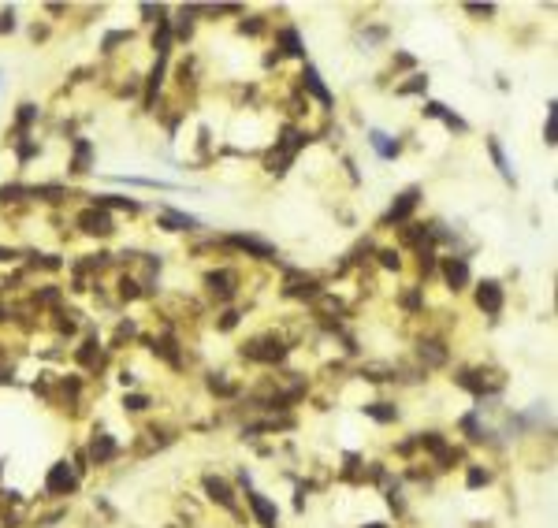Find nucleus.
I'll list each match as a JSON object with an SVG mask.
<instances>
[{"label": "nucleus", "instance_id": "obj_1", "mask_svg": "<svg viewBox=\"0 0 558 528\" xmlns=\"http://www.w3.org/2000/svg\"><path fill=\"white\" fill-rule=\"evenodd\" d=\"M291 353V346H287L283 339L276 335V331H264V335H253L250 342L242 346V358H250L257 365H279Z\"/></svg>", "mask_w": 558, "mask_h": 528}, {"label": "nucleus", "instance_id": "obj_2", "mask_svg": "<svg viewBox=\"0 0 558 528\" xmlns=\"http://www.w3.org/2000/svg\"><path fill=\"white\" fill-rule=\"evenodd\" d=\"M239 287H242V275L234 268H212V272H205V290L216 301H231L239 294Z\"/></svg>", "mask_w": 558, "mask_h": 528}, {"label": "nucleus", "instance_id": "obj_3", "mask_svg": "<svg viewBox=\"0 0 558 528\" xmlns=\"http://www.w3.org/2000/svg\"><path fill=\"white\" fill-rule=\"evenodd\" d=\"M74 223L86 231V234H93V239H109V234L115 231V220H112V212L109 209H97V205H90V209H82L79 216H74Z\"/></svg>", "mask_w": 558, "mask_h": 528}, {"label": "nucleus", "instance_id": "obj_4", "mask_svg": "<svg viewBox=\"0 0 558 528\" xmlns=\"http://www.w3.org/2000/svg\"><path fill=\"white\" fill-rule=\"evenodd\" d=\"M74 488H79V472H74L71 461H56V465L49 469L45 477V491L49 495H71Z\"/></svg>", "mask_w": 558, "mask_h": 528}, {"label": "nucleus", "instance_id": "obj_5", "mask_svg": "<svg viewBox=\"0 0 558 528\" xmlns=\"http://www.w3.org/2000/svg\"><path fill=\"white\" fill-rule=\"evenodd\" d=\"M417 201H421V186L402 190V193H399V201H391V209L383 212L380 227H391V223H406V220H410V212L417 209Z\"/></svg>", "mask_w": 558, "mask_h": 528}, {"label": "nucleus", "instance_id": "obj_6", "mask_svg": "<svg viewBox=\"0 0 558 528\" xmlns=\"http://www.w3.org/2000/svg\"><path fill=\"white\" fill-rule=\"evenodd\" d=\"M439 272H443V283L454 290V294H458V290H465L469 279H473L465 257H443V261H439Z\"/></svg>", "mask_w": 558, "mask_h": 528}, {"label": "nucleus", "instance_id": "obj_7", "mask_svg": "<svg viewBox=\"0 0 558 528\" xmlns=\"http://www.w3.org/2000/svg\"><path fill=\"white\" fill-rule=\"evenodd\" d=\"M228 246H231V250H239V253H250L253 261H276V246L253 239V234H231Z\"/></svg>", "mask_w": 558, "mask_h": 528}, {"label": "nucleus", "instance_id": "obj_8", "mask_svg": "<svg viewBox=\"0 0 558 528\" xmlns=\"http://www.w3.org/2000/svg\"><path fill=\"white\" fill-rule=\"evenodd\" d=\"M246 502H250V510H253V517H257V525H261V528H279V510H276L272 499H264L261 491H250V495H246Z\"/></svg>", "mask_w": 558, "mask_h": 528}, {"label": "nucleus", "instance_id": "obj_9", "mask_svg": "<svg viewBox=\"0 0 558 528\" xmlns=\"http://www.w3.org/2000/svg\"><path fill=\"white\" fill-rule=\"evenodd\" d=\"M201 483H205V491H209V499H212V502H220L228 513L239 517V502H234V491H231V483H228V480H223V477H205Z\"/></svg>", "mask_w": 558, "mask_h": 528}, {"label": "nucleus", "instance_id": "obj_10", "mask_svg": "<svg viewBox=\"0 0 558 528\" xmlns=\"http://www.w3.org/2000/svg\"><path fill=\"white\" fill-rule=\"evenodd\" d=\"M477 309L488 312V317L502 312V287L495 283V279H484V283H477Z\"/></svg>", "mask_w": 558, "mask_h": 528}, {"label": "nucleus", "instance_id": "obj_11", "mask_svg": "<svg viewBox=\"0 0 558 528\" xmlns=\"http://www.w3.org/2000/svg\"><path fill=\"white\" fill-rule=\"evenodd\" d=\"M283 294H287V298H309V301H313L317 294H324V290H320V283H317L313 275L291 272V275H287V283H283Z\"/></svg>", "mask_w": 558, "mask_h": 528}, {"label": "nucleus", "instance_id": "obj_12", "mask_svg": "<svg viewBox=\"0 0 558 528\" xmlns=\"http://www.w3.org/2000/svg\"><path fill=\"white\" fill-rule=\"evenodd\" d=\"M417 358H421L424 369H439V365H447V342L443 339H421V346H417Z\"/></svg>", "mask_w": 558, "mask_h": 528}, {"label": "nucleus", "instance_id": "obj_13", "mask_svg": "<svg viewBox=\"0 0 558 528\" xmlns=\"http://www.w3.org/2000/svg\"><path fill=\"white\" fill-rule=\"evenodd\" d=\"M115 454H120V443L109 435V432H101V435H93V443H90V458H93V465H112Z\"/></svg>", "mask_w": 558, "mask_h": 528}, {"label": "nucleus", "instance_id": "obj_14", "mask_svg": "<svg viewBox=\"0 0 558 528\" xmlns=\"http://www.w3.org/2000/svg\"><path fill=\"white\" fill-rule=\"evenodd\" d=\"M302 90H305V93H313L317 101L324 104V109H331V104H335V97L328 93V86H324V82H320L317 67H309V63H305V71H302Z\"/></svg>", "mask_w": 558, "mask_h": 528}, {"label": "nucleus", "instance_id": "obj_15", "mask_svg": "<svg viewBox=\"0 0 558 528\" xmlns=\"http://www.w3.org/2000/svg\"><path fill=\"white\" fill-rule=\"evenodd\" d=\"M157 227H164V231H198V216H186V212L164 209V212L157 216Z\"/></svg>", "mask_w": 558, "mask_h": 528}, {"label": "nucleus", "instance_id": "obj_16", "mask_svg": "<svg viewBox=\"0 0 558 528\" xmlns=\"http://www.w3.org/2000/svg\"><path fill=\"white\" fill-rule=\"evenodd\" d=\"M276 49H279V56H305V45H302V38H298L294 26L279 30V34H276Z\"/></svg>", "mask_w": 558, "mask_h": 528}, {"label": "nucleus", "instance_id": "obj_17", "mask_svg": "<svg viewBox=\"0 0 558 528\" xmlns=\"http://www.w3.org/2000/svg\"><path fill=\"white\" fill-rule=\"evenodd\" d=\"M90 160H93V142H90V138H74L71 171H74V175H86V171H90Z\"/></svg>", "mask_w": 558, "mask_h": 528}, {"label": "nucleus", "instance_id": "obj_18", "mask_svg": "<svg viewBox=\"0 0 558 528\" xmlns=\"http://www.w3.org/2000/svg\"><path fill=\"white\" fill-rule=\"evenodd\" d=\"M153 353L157 358H164L171 369H182V353H179V342L171 339V335H164V339H153Z\"/></svg>", "mask_w": 558, "mask_h": 528}, {"label": "nucleus", "instance_id": "obj_19", "mask_svg": "<svg viewBox=\"0 0 558 528\" xmlns=\"http://www.w3.org/2000/svg\"><path fill=\"white\" fill-rule=\"evenodd\" d=\"M93 205H97V209H127V212H138V209H142L134 198H120V193H97Z\"/></svg>", "mask_w": 558, "mask_h": 528}, {"label": "nucleus", "instance_id": "obj_20", "mask_svg": "<svg viewBox=\"0 0 558 528\" xmlns=\"http://www.w3.org/2000/svg\"><path fill=\"white\" fill-rule=\"evenodd\" d=\"M369 145L376 149L383 160H394V157H399V142H391V134H383V131H372V134H369Z\"/></svg>", "mask_w": 558, "mask_h": 528}, {"label": "nucleus", "instance_id": "obj_21", "mask_svg": "<svg viewBox=\"0 0 558 528\" xmlns=\"http://www.w3.org/2000/svg\"><path fill=\"white\" fill-rule=\"evenodd\" d=\"M488 153H491V160H495L499 175L507 179V182H513V168H510V160H507V153H502V145L495 142V138H488Z\"/></svg>", "mask_w": 558, "mask_h": 528}, {"label": "nucleus", "instance_id": "obj_22", "mask_svg": "<svg viewBox=\"0 0 558 528\" xmlns=\"http://www.w3.org/2000/svg\"><path fill=\"white\" fill-rule=\"evenodd\" d=\"M365 413H369L372 420H380V424H391V420H399V409H394L391 402H369V406H365Z\"/></svg>", "mask_w": 558, "mask_h": 528}, {"label": "nucleus", "instance_id": "obj_23", "mask_svg": "<svg viewBox=\"0 0 558 528\" xmlns=\"http://www.w3.org/2000/svg\"><path fill=\"white\" fill-rule=\"evenodd\" d=\"M194 15H198V8H182V12H179V23H175V41H186L190 34H194Z\"/></svg>", "mask_w": 558, "mask_h": 528}, {"label": "nucleus", "instance_id": "obj_24", "mask_svg": "<svg viewBox=\"0 0 558 528\" xmlns=\"http://www.w3.org/2000/svg\"><path fill=\"white\" fill-rule=\"evenodd\" d=\"M209 391L220 394V398H231L234 391H239V387L228 380V372H212V376H209Z\"/></svg>", "mask_w": 558, "mask_h": 528}, {"label": "nucleus", "instance_id": "obj_25", "mask_svg": "<svg viewBox=\"0 0 558 528\" xmlns=\"http://www.w3.org/2000/svg\"><path fill=\"white\" fill-rule=\"evenodd\" d=\"M34 120H38V104H30V101H26V104H19V115H15V134L23 138V131H26V127L34 123Z\"/></svg>", "mask_w": 558, "mask_h": 528}, {"label": "nucleus", "instance_id": "obj_26", "mask_svg": "<svg viewBox=\"0 0 558 528\" xmlns=\"http://www.w3.org/2000/svg\"><path fill=\"white\" fill-rule=\"evenodd\" d=\"M120 298H123V301L142 298V283H138L134 275H120Z\"/></svg>", "mask_w": 558, "mask_h": 528}, {"label": "nucleus", "instance_id": "obj_27", "mask_svg": "<svg viewBox=\"0 0 558 528\" xmlns=\"http://www.w3.org/2000/svg\"><path fill=\"white\" fill-rule=\"evenodd\" d=\"M428 90V79L424 74H410V82L399 86V97H410V93H424Z\"/></svg>", "mask_w": 558, "mask_h": 528}, {"label": "nucleus", "instance_id": "obj_28", "mask_svg": "<svg viewBox=\"0 0 558 528\" xmlns=\"http://www.w3.org/2000/svg\"><path fill=\"white\" fill-rule=\"evenodd\" d=\"M74 358H79V365H97V339H86Z\"/></svg>", "mask_w": 558, "mask_h": 528}, {"label": "nucleus", "instance_id": "obj_29", "mask_svg": "<svg viewBox=\"0 0 558 528\" xmlns=\"http://www.w3.org/2000/svg\"><path fill=\"white\" fill-rule=\"evenodd\" d=\"M488 480H491V472H488V469H480V465H473V469H469V477H465L469 488H484Z\"/></svg>", "mask_w": 558, "mask_h": 528}, {"label": "nucleus", "instance_id": "obj_30", "mask_svg": "<svg viewBox=\"0 0 558 528\" xmlns=\"http://www.w3.org/2000/svg\"><path fill=\"white\" fill-rule=\"evenodd\" d=\"M376 257H380V264H383V268H394V272L402 268V253H399V250H380Z\"/></svg>", "mask_w": 558, "mask_h": 528}, {"label": "nucleus", "instance_id": "obj_31", "mask_svg": "<svg viewBox=\"0 0 558 528\" xmlns=\"http://www.w3.org/2000/svg\"><path fill=\"white\" fill-rule=\"evenodd\" d=\"M123 409L142 413V409H149V398H145V394H127V398H123Z\"/></svg>", "mask_w": 558, "mask_h": 528}, {"label": "nucleus", "instance_id": "obj_32", "mask_svg": "<svg viewBox=\"0 0 558 528\" xmlns=\"http://www.w3.org/2000/svg\"><path fill=\"white\" fill-rule=\"evenodd\" d=\"M402 305H406V309H410V312H417V309H421V305H424V298H421V290H417V287H413V290H406V294H402Z\"/></svg>", "mask_w": 558, "mask_h": 528}, {"label": "nucleus", "instance_id": "obj_33", "mask_svg": "<svg viewBox=\"0 0 558 528\" xmlns=\"http://www.w3.org/2000/svg\"><path fill=\"white\" fill-rule=\"evenodd\" d=\"M439 120H443V123L450 127V131H458V134H465V131H469V123H465V120H458L454 112H443V115H439Z\"/></svg>", "mask_w": 558, "mask_h": 528}, {"label": "nucleus", "instance_id": "obj_34", "mask_svg": "<svg viewBox=\"0 0 558 528\" xmlns=\"http://www.w3.org/2000/svg\"><path fill=\"white\" fill-rule=\"evenodd\" d=\"M543 142L555 145V101L547 104V131H543Z\"/></svg>", "mask_w": 558, "mask_h": 528}, {"label": "nucleus", "instance_id": "obj_35", "mask_svg": "<svg viewBox=\"0 0 558 528\" xmlns=\"http://www.w3.org/2000/svg\"><path fill=\"white\" fill-rule=\"evenodd\" d=\"M239 30H242V34H261V30H264V19H261V15H250V23H242Z\"/></svg>", "mask_w": 558, "mask_h": 528}, {"label": "nucleus", "instance_id": "obj_36", "mask_svg": "<svg viewBox=\"0 0 558 528\" xmlns=\"http://www.w3.org/2000/svg\"><path fill=\"white\" fill-rule=\"evenodd\" d=\"M120 41H131V34H127V30H115V34H109V38H104V52H112Z\"/></svg>", "mask_w": 558, "mask_h": 528}, {"label": "nucleus", "instance_id": "obj_37", "mask_svg": "<svg viewBox=\"0 0 558 528\" xmlns=\"http://www.w3.org/2000/svg\"><path fill=\"white\" fill-rule=\"evenodd\" d=\"M15 30V12L8 8V12H0V34H12Z\"/></svg>", "mask_w": 558, "mask_h": 528}, {"label": "nucleus", "instance_id": "obj_38", "mask_svg": "<svg viewBox=\"0 0 558 528\" xmlns=\"http://www.w3.org/2000/svg\"><path fill=\"white\" fill-rule=\"evenodd\" d=\"M234 324H239V312H234V309H228V312L220 317V331H231Z\"/></svg>", "mask_w": 558, "mask_h": 528}, {"label": "nucleus", "instance_id": "obj_39", "mask_svg": "<svg viewBox=\"0 0 558 528\" xmlns=\"http://www.w3.org/2000/svg\"><path fill=\"white\" fill-rule=\"evenodd\" d=\"M447 112V104H439V101H428L424 104V115H443Z\"/></svg>", "mask_w": 558, "mask_h": 528}, {"label": "nucleus", "instance_id": "obj_40", "mask_svg": "<svg viewBox=\"0 0 558 528\" xmlns=\"http://www.w3.org/2000/svg\"><path fill=\"white\" fill-rule=\"evenodd\" d=\"M361 528H388V525H380V521H372V525H361Z\"/></svg>", "mask_w": 558, "mask_h": 528}]
</instances>
